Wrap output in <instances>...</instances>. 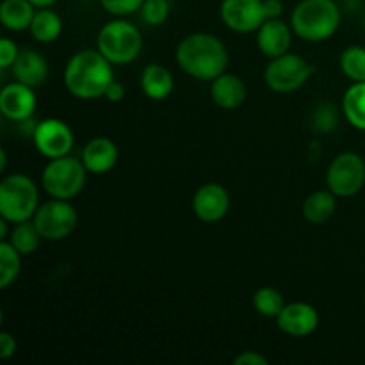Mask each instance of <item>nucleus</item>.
Returning <instances> with one entry per match:
<instances>
[{
	"instance_id": "nucleus-1",
	"label": "nucleus",
	"mask_w": 365,
	"mask_h": 365,
	"mask_svg": "<svg viewBox=\"0 0 365 365\" xmlns=\"http://www.w3.org/2000/svg\"><path fill=\"white\" fill-rule=\"evenodd\" d=\"M113 66L98 48L78 50L64 66V88L78 100L102 98L107 86L114 81Z\"/></svg>"
},
{
	"instance_id": "nucleus-2",
	"label": "nucleus",
	"mask_w": 365,
	"mask_h": 365,
	"mask_svg": "<svg viewBox=\"0 0 365 365\" xmlns=\"http://www.w3.org/2000/svg\"><path fill=\"white\" fill-rule=\"evenodd\" d=\"M177 64L196 81L212 82L227 71L228 50L217 36L210 32H192L177 46Z\"/></svg>"
},
{
	"instance_id": "nucleus-3",
	"label": "nucleus",
	"mask_w": 365,
	"mask_h": 365,
	"mask_svg": "<svg viewBox=\"0 0 365 365\" xmlns=\"http://www.w3.org/2000/svg\"><path fill=\"white\" fill-rule=\"evenodd\" d=\"M342 11L335 0H302L291 13V27L299 39L321 43L341 27Z\"/></svg>"
},
{
	"instance_id": "nucleus-4",
	"label": "nucleus",
	"mask_w": 365,
	"mask_h": 365,
	"mask_svg": "<svg viewBox=\"0 0 365 365\" xmlns=\"http://www.w3.org/2000/svg\"><path fill=\"white\" fill-rule=\"evenodd\" d=\"M39 203V191L29 175H7L0 182V217L16 225L34 217Z\"/></svg>"
},
{
	"instance_id": "nucleus-5",
	"label": "nucleus",
	"mask_w": 365,
	"mask_h": 365,
	"mask_svg": "<svg viewBox=\"0 0 365 365\" xmlns=\"http://www.w3.org/2000/svg\"><path fill=\"white\" fill-rule=\"evenodd\" d=\"M96 48L116 66L130 64L143 50L141 31L125 18H114L98 31Z\"/></svg>"
},
{
	"instance_id": "nucleus-6",
	"label": "nucleus",
	"mask_w": 365,
	"mask_h": 365,
	"mask_svg": "<svg viewBox=\"0 0 365 365\" xmlns=\"http://www.w3.org/2000/svg\"><path fill=\"white\" fill-rule=\"evenodd\" d=\"M86 175L88 170L82 159L70 153L48 160V164L43 168L41 184L50 198L73 200L86 187Z\"/></svg>"
},
{
	"instance_id": "nucleus-7",
	"label": "nucleus",
	"mask_w": 365,
	"mask_h": 365,
	"mask_svg": "<svg viewBox=\"0 0 365 365\" xmlns=\"http://www.w3.org/2000/svg\"><path fill=\"white\" fill-rule=\"evenodd\" d=\"M314 66L298 53H284L274 59L264 70V82L274 93H294L302 89L312 77Z\"/></svg>"
},
{
	"instance_id": "nucleus-8",
	"label": "nucleus",
	"mask_w": 365,
	"mask_h": 365,
	"mask_svg": "<svg viewBox=\"0 0 365 365\" xmlns=\"http://www.w3.org/2000/svg\"><path fill=\"white\" fill-rule=\"evenodd\" d=\"M43 241H63L73 234L78 223V214L71 200L50 198L41 203L32 217Z\"/></svg>"
},
{
	"instance_id": "nucleus-9",
	"label": "nucleus",
	"mask_w": 365,
	"mask_h": 365,
	"mask_svg": "<svg viewBox=\"0 0 365 365\" xmlns=\"http://www.w3.org/2000/svg\"><path fill=\"white\" fill-rule=\"evenodd\" d=\"M365 185V160L356 152H342L327 170V187L337 198H351Z\"/></svg>"
},
{
	"instance_id": "nucleus-10",
	"label": "nucleus",
	"mask_w": 365,
	"mask_h": 365,
	"mask_svg": "<svg viewBox=\"0 0 365 365\" xmlns=\"http://www.w3.org/2000/svg\"><path fill=\"white\" fill-rule=\"evenodd\" d=\"M32 141H34L36 150L50 160L70 155L75 138L66 121L59 118H45L36 125L32 132Z\"/></svg>"
},
{
	"instance_id": "nucleus-11",
	"label": "nucleus",
	"mask_w": 365,
	"mask_h": 365,
	"mask_svg": "<svg viewBox=\"0 0 365 365\" xmlns=\"http://www.w3.org/2000/svg\"><path fill=\"white\" fill-rule=\"evenodd\" d=\"M220 16L225 27L237 34L257 32L267 20L264 0H223Z\"/></svg>"
},
{
	"instance_id": "nucleus-12",
	"label": "nucleus",
	"mask_w": 365,
	"mask_h": 365,
	"mask_svg": "<svg viewBox=\"0 0 365 365\" xmlns=\"http://www.w3.org/2000/svg\"><path fill=\"white\" fill-rule=\"evenodd\" d=\"M36 106H38V98H36L34 88L31 86L14 81L4 86L0 91V113L14 123L34 116Z\"/></svg>"
},
{
	"instance_id": "nucleus-13",
	"label": "nucleus",
	"mask_w": 365,
	"mask_h": 365,
	"mask_svg": "<svg viewBox=\"0 0 365 365\" xmlns=\"http://www.w3.org/2000/svg\"><path fill=\"white\" fill-rule=\"evenodd\" d=\"M230 209V195L221 184H203L192 196V212L203 223H217Z\"/></svg>"
},
{
	"instance_id": "nucleus-14",
	"label": "nucleus",
	"mask_w": 365,
	"mask_h": 365,
	"mask_svg": "<svg viewBox=\"0 0 365 365\" xmlns=\"http://www.w3.org/2000/svg\"><path fill=\"white\" fill-rule=\"evenodd\" d=\"M277 324L280 331L289 337L303 339L312 335L319 327V314L316 307L305 302L285 303L284 310L277 317Z\"/></svg>"
},
{
	"instance_id": "nucleus-15",
	"label": "nucleus",
	"mask_w": 365,
	"mask_h": 365,
	"mask_svg": "<svg viewBox=\"0 0 365 365\" xmlns=\"http://www.w3.org/2000/svg\"><path fill=\"white\" fill-rule=\"evenodd\" d=\"M292 34L294 31H292L291 24H285L282 18H269L257 31V46L264 56L274 59V57L289 52Z\"/></svg>"
},
{
	"instance_id": "nucleus-16",
	"label": "nucleus",
	"mask_w": 365,
	"mask_h": 365,
	"mask_svg": "<svg viewBox=\"0 0 365 365\" xmlns=\"http://www.w3.org/2000/svg\"><path fill=\"white\" fill-rule=\"evenodd\" d=\"M118 157H120V152H118L116 143L109 138H103V135L93 138L81 153V159L88 173L95 175L109 173L116 166Z\"/></svg>"
},
{
	"instance_id": "nucleus-17",
	"label": "nucleus",
	"mask_w": 365,
	"mask_h": 365,
	"mask_svg": "<svg viewBox=\"0 0 365 365\" xmlns=\"http://www.w3.org/2000/svg\"><path fill=\"white\" fill-rule=\"evenodd\" d=\"M248 89L245 81L235 73H221L210 84V98L220 109L234 110L245 103Z\"/></svg>"
},
{
	"instance_id": "nucleus-18",
	"label": "nucleus",
	"mask_w": 365,
	"mask_h": 365,
	"mask_svg": "<svg viewBox=\"0 0 365 365\" xmlns=\"http://www.w3.org/2000/svg\"><path fill=\"white\" fill-rule=\"evenodd\" d=\"M14 81L27 84L31 88H38L48 78V63L38 50L25 48L20 50L16 61L11 66Z\"/></svg>"
},
{
	"instance_id": "nucleus-19",
	"label": "nucleus",
	"mask_w": 365,
	"mask_h": 365,
	"mask_svg": "<svg viewBox=\"0 0 365 365\" xmlns=\"http://www.w3.org/2000/svg\"><path fill=\"white\" fill-rule=\"evenodd\" d=\"M173 88L175 78L166 66L157 63L145 66L141 73V89L150 100H166L173 93Z\"/></svg>"
},
{
	"instance_id": "nucleus-20",
	"label": "nucleus",
	"mask_w": 365,
	"mask_h": 365,
	"mask_svg": "<svg viewBox=\"0 0 365 365\" xmlns=\"http://www.w3.org/2000/svg\"><path fill=\"white\" fill-rule=\"evenodd\" d=\"M36 7L29 0H2L0 24L11 32H24L31 27Z\"/></svg>"
},
{
	"instance_id": "nucleus-21",
	"label": "nucleus",
	"mask_w": 365,
	"mask_h": 365,
	"mask_svg": "<svg viewBox=\"0 0 365 365\" xmlns=\"http://www.w3.org/2000/svg\"><path fill=\"white\" fill-rule=\"evenodd\" d=\"M337 196L330 189H321L312 192L303 202V217L312 225H323L335 214Z\"/></svg>"
},
{
	"instance_id": "nucleus-22",
	"label": "nucleus",
	"mask_w": 365,
	"mask_h": 365,
	"mask_svg": "<svg viewBox=\"0 0 365 365\" xmlns=\"http://www.w3.org/2000/svg\"><path fill=\"white\" fill-rule=\"evenodd\" d=\"M29 32H31V36L38 43L48 45V43H53L59 39L61 32H63V20L50 7H41V9H36Z\"/></svg>"
},
{
	"instance_id": "nucleus-23",
	"label": "nucleus",
	"mask_w": 365,
	"mask_h": 365,
	"mask_svg": "<svg viewBox=\"0 0 365 365\" xmlns=\"http://www.w3.org/2000/svg\"><path fill=\"white\" fill-rule=\"evenodd\" d=\"M342 114L356 130L365 132V82H353L342 96Z\"/></svg>"
},
{
	"instance_id": "nucleus-24",
	"label": "nucleus",
	"mask_w": 365,
	"mask_h": 365,
	"mask_svg": "<svg viewBox=\"0 0 365 365\" xmlns=\"http://www.w3.org/2000/svg\"><path fill=\"white\" fill-rule=\"evenodd\" d=\"M6 241H9L11 245L21 253V255L27 257V255H32V253L39 248L43 237L41 234H39L38 227L34 225V221L29 220V221H21V223L14 225L9 237H7Z\"/></svg>"
},
{
	"instance_id": "nucleus-25",
	"label": "nucleus",
	"mask_w": 365,
	"mask_h": 365,
	"mask_svg": "<svg viewBox=\"0 0 365 365\" xmlns=\"http://www.w3.org/2000/svg\"><path fill=\"white\" fill-rule=\"evenodd\" d=\"M21 253L9 241L0 242V289H7L18 280L21 271Z\"/></svg>"
},
{
	"instance_id": "nucleus-26",
	"label": "nucleus",
	"mask_w": 365,
	"mask_h": 365,
	"mask_svg": "<svg viewBox=\"0 0 365 365\" xmlns=\"http://www.w3.org/2000/svg\"><path fill=\"white\" fill-rule=\"evenodd\" d=\"M252 305L257 314L262 317H274L277 319L285 307V299L282 292L274 287H260L253 292Z\"/></svg>"
},
{
	"instance_id": "nucleus-27",
	"label": "nucleus",
	"mask_w": 365,
	"mask_h": 365,
	"mask_svg": "<svg viewBox=\"0 0 365 365\" xmlns=\"http://www.w3.org/2000/svg\"><path fill=\"white\" fill-rule=\"evenodd\" d=\"M341 110L334 102H319L310 114V128L316 134H331L337 128Z\"/></svg>"
},
{
	"instance_id": "nucleus-28",
	"label": "nucleus",
	"mask_w": 365,
	"mask_h": 365,
	"mask_svg": "<svg viewBox=\"0 0 365 365\" xmlns=\"http://www.w3.org/2000/svg\"><path fill=\"white\" fill-rule=\"evenodd\" d=\"M341 70L349 81L365 82V46L351 45L341 53Z\"/></svg>"
},
{
	"instance_id": "nucleus-29",
	"label": "nucleus",
	"mask_w": 365,
	"mask_h": 365,
	"mask_svg": "<svg viewBox=\"0 0 365 365\" xmlns=\"http://www.w3.org/2000/svg\"><path fill=\"white\" fill-rule=\"evenodd\" d=\"M170 0H145L141 7V18L150 27H159L170 16Z\"/></svg>"
},
{
	"instance_id": "nucleus-30",
	"label": "nucleus",
	"mask_w": 365,
	"mask_h": 365,
	"mask_svg": "<svg viewBox=\"0 0 365 365\" xmlns=\"http://www.w3.org/2000/svg\"><path fill=\"white\" fill-rule=\"evenodd\" d=\"M145 0H100V6L106 9V13L113 14L116 18H125L128 14H134L141 11Z\"/></svg>"
},
{
	"instance_id": "nucleus-31",
	"label": "nucleus",
	"mask_w": 365,
	"mask_h": 365,
	"mask_svg": "<svg viewBox=\"0 0 365 365\" xmlns=\"http://www.w3.org/2000/svg\"><path fill=\"white\" fill-rule=\"evenodd\" d=\"M18 53H20V48H18V45L13 39H0V68H2V70H7V68L13 66Z\"/></svg>"
},
{
	"instance_id": "nucleus-32",
	"label": "nucleus",
	"mask_w": 365,
	"mask_h": 365,
	"mask_svg": "<svg viewBox=\"0 0 365 365\" xmlns=\"http://www.w3.org/2000/svg\"><path fill=\"white\" fill-rule=\"evenodd\" d=\"M16 349V339H14L9 331H0V359L9 360L11 356H14Z\"/></svg>"
},
{
	"instance_id": "nucleus-33",
	"label": "nucleus",
	"mask_w": 365,
	"mask_h": 365,
	"mask_svg": "<svg viewBox=\"0 0 365 365\" xmlns=\"http://www.w3.org/2000/svg\"><path fill=\"white\" fill-rule=\"evenodd\" d=\"M234 365H267V359L259 351H242L235 356Z\"/></svg>"
},
{
	"instance_id": "nucleus-34",
	"label": "nucleus",
	"mask_w": 365,
	"mask_h": 365,
	"mask_svg": "<svg viewBox=\"0 0 365 365\" xmlns=\"http://www.w3.org/2000/svg\"><path fill=\"white\" fill-rule=\"evenodd\" d=\"M106 96L109 102H121V100L125 98V86L121 84V82H118L116 78H114L113 82H110L109 86H107L106 89Z\"/></svg>"
},
{
	"instance_id": "nucleus-35",
	"label": "nucleus",
	"mask_w": 365,
	"mask_h": 365,
	"mask_svg": "<svg viewBox=\"0 0 365 365\" xmlns=\"http://www.w3.org/2000/svg\"><path fill=\"white\" fill-rule=\"evenodd\" d=\"M264 6H266L267 20L269 18H282V14H284L285 6L282 0H264Z\"/></svg>"
},
{
	"instance_id": "nucleus-36",
	"label": "nucleus",
	"mask_w": 365,
	"mask_h": 365,
	"mask_svg": "<svg viewBox=\"0 0 365 365\" xmlns=\"http://www.w3.org/2000/svg\"><path fill=\"white\" fill-rule=\"evenodd\" d=\"M36 9H41V7H52L57 0H29Z\"/></svg>"
},
{
	"instance_id": "nucleus-37",
	"label": "nucleus",
	"mask_w": 365,
	"mask_h": 365,
	"mask_svg": "<svg viewBox=\"0 0 365 365\" xmlns=\"http://www.w3.org/2000/svg\"><path fill=\"white\" fill-rule=\"evenodd\" d=\"M7 168V155L6 150H0V171H4Z\"/></svg>"
},
{
	"instance_id": "nucleus-38",
	"label": "nucleus",
	"mask_w": 365,
	"mask_h": 365,
	"mask_svg": "<svg viewBox=\"0 0 365 365\" xmlns=\"http://www.w3.org/2000/svg\"><path fill=\"white\" fill-rule=\"evenodd\" d=\"M364 29H365V18H364Z\"/></svg>"
},
{
	"instance_id": "nucleus-39",
	"label": "nucleus",
	"mask_w": 365,
	"mask_h": 365,
	"mask_svg": "<svg viewBox=\"0 0 365 365\" xmlns=\"http://www.w3.org/2000/svg\"><path fill=\"white\" fill-rule=\"evenodd\" d=\"M364 303H365V294H364Z\"/></svg>"
}]
</instances>
